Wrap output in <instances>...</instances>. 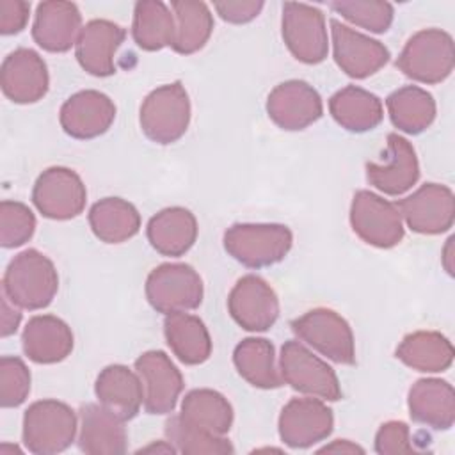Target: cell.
<instances>
[{"mask_svg": "<svg viewBox=\"0 0 455 455\" xmlns=\"http://www.w3.org/2000/svg\"><path fill=\"white\" fill-rule=\"evenodd\" d=\"M59 290L55 265L37 249H25L16 254L2 279V293L21 309L36 311L46 307Z\"/></svg>", "mask_w": 455, "mask_h": 455, "instance_id": "cell-1", "label": "cell"}, {"mask_svg": "<svg viewBox=\"0 0 455 455\" xmlns=\"http://www.w3.org/2000/svg\"><path fill=\"white\" fill-rule=\"evenodd\" d=\"M78 428L75 411L59 400L34 402L23 414V444L34 455H53L68 450Z\"/></svg>", "mask_w": 455, "mask_h": 455, "instance_id": "cell-2", "label": "cell"}, {"mask_svg": "<svg viewBox=\"0 0 455 455\" xmlns=\"http://www.w3.org/2000/svg\"><path fill=\"white\" fill-rule=\"evenodd\" d=\"M453 66V39L441 28H423L411 36L396 59V68L419 84H441Z\"/></svg>", "mask_w": 455, "mask_h": 455, "instance_id": "cell-3", "label": "cell"}, {"mask_svg": "<svg viewBox=\"0 0 455 455\" xmlns=\"http://www.w3.org/2000/svg\"><path fill=\"white\" fill-rule=\"evenodd\" d=\"M293 235L284 224H233L224 233V249L249 268L279 263L290 252Z\"/></svg>", "mask_w": 455, "mask_h": 455, "instance_id": "cell-4", "label": "cell"}, {"mask_svg": "<svg viewBox=\"0 0 455 455\" xmlns=\"http://www.w3.org/2000/svg\"><path fill=\"white\" fill-rule=\"evenodd\" d=\"M144 135L156 144L180 140L190 123V100L181 82H172L151 91L139 114Z\"/></svg>", "mask_w": 455, "mask_h": 455, "instance_id": "cell-5", "label": "cell"}, {"mask_svg": "<svg viewBox=\"0 0 455 455\" xmlns=\"http://www.w3.org/2000/svg\"><path fill=\"white\" fill-rule=\"evenodd\" d=\"M279 370L283 382L302 395L327 402H336L343 396L334 370L297 339L284 341L279 355Z\"/></svg>", "mask_w": 455, "mask_h": 455, "instance_id": "cell-6", "label": "cell"}, {"mask_svg": "<svg viewBox=\"0 0 455 455\" xmlns=\"http://www.w3.org/2000/svg\"><path fill=\"white\" fill-rule=\"evenodd\" d=\"M146 299L158 313L171 315L199 307L203 279L187 263H162L146 279Z\"/></svg>", "mask_w": 455, "mask_h": 455, "instance_id": "cell-7", "label": "cell"}, {"mask_svg": "<svg viewBox=\"0 0 455 455\" xmlns=\"http://www.w3.org/2000/svg\"><path fill=\"white\" fill-rule=\"evenodd\" d=\"M291 331L300 341L339 364L355 363V341L348 322L329 307H315L291 320Z\"/></svg>", "mask_w": 455, "mask_h": 455, "instance_id": "cell-8", "label": "cell"}, {"mask_svg": "<svg viewBox=\"0 0 455 455\" xmlns=\"http://www.w3.org/2000/svg\"><path fill=\"white\" fill-rule=\"evenodd\" d=\"M350 226L368 245L391 249L403 238V222L396 203L370 190H357L350 204Z\"/></svg>", "mask_w": 455, "mask_h": 455, "instance_id": "cell-9", "label": "cell"}, {"mask_svg": "<svg viewBox=\"0 0 455 455\" xmlns=\"http://www.w3.org/2000/svg\"><path fill=\"white\" fill-rule=\"evenodd\" d=\"M283 41L290 53L304 64H318L329 53L325 16L318 7L286 2L281 20Z\"/></svg>", "mask_w": 455, "mask_h": 455, "instance_id": "cell-10", "label": "cell"}, {"mask_svg": "<svg viewBox=\"0 0 455 455\" xmlns=\"http://www.w3.org/2000/svg\"><path fill=\"white\" fill-rule=\"evenodd\" d=\"M87 190L82 178L68 167H48L32 188V203L39 213L53 220H69L85 208Z\"/></svg>", "mask_w": 455, "mask_h": 455, "instance_id": "cell-11", "label": "cell"}, {"mask_svg": "<svg viewBox=\"0 0 455 455\" xmlns=\"http://www.w3.org/2000/svg\"><path fill=\"white\" fill-rule=\"evenodd\" d=\"M228 311L242 329L263 332L268 331L279 316V299L263 277L247 274L231 288Z\"/></svg>", "mask_w": 455, "mask_h": 455, "instance_id": "cell-12", "label": "cell"}, {"mask_svg": "<svg viewBox=\"0 0 455 455\" xmlns=\"http://www.w3.org/2000/svg\"><path fill=\"white\" fill-rule=\"evenodd\" d=\"M405 224L419 235H439L453 226L455 197L450 187L425 183L396 203Z\"/></svg>", "mask_w": 455, "mask_h": 455, "instance_id": "cell-13", "label": "cell"}, {"mask_svg": "<svg viewBox=\"0 0 455 455\" xmlns=\"http://www.w3.org/2000/svg\"><path fill=\"white\" fill-rule=\"evenodd\" d=\"M135 371L144 387L148 414H169L183 391V375L162 350H148L135 359Z\"/></svg>", "mask_w": 455, "mask_h": 455, "instance_id": "cell-14", "label": "cell"}, {"mask_svg": "<svg viewBox=\"0 0 455 455\" xmlns=\"http://www.w3.org/2000/svg\"><path fill=\"white\" fill-rule=\"evenodd\" d=\"M332 411L320 398H291L279 414V437L290 448H309L327 439Z\"/></svg>", "mask_w": 455, "mask_h": 455, "instance_id": "cell-15", "label": "cell"}, {"mask_svg": "<svg viewBox=\"0 0 455 455\" xmlns=\"http://www.w3.org/2000/svg\"><path fill=\"white\" fill-rule=\"evenodd\" d=\"M322 98L304 80H286L267 98V114L281 130L299 132L322 117Z\"/></svg>", "mask_w": 455, "mask_h": 455, "instance_id": "cell-16", "label": "cell"}, {"mask_svg": "<svg viewBox=\"0 0 455 455\" xmlns=\"http://www.w3.org/2000/svg\"><path fill=\"white\" fill-rule=\"evenodd\" d=\"M332 52L339 69L350 78H366L384 68L389 60V50L377 39H371L338 20H331Z\"/></svg>", "mask_w": 455, "mask_h": 455, "instance_id": "cell-17", "label": "cell"}, {"mask_svg": "<svg viewBox=\"0 0 455 455\" xmlns=\"http://www.w3.org/2000/svg\"><path fill=\"white\" fill-rule=\"evenodd\" d=\"M4 94L20 105L36 103L48 92L50 76L43 57L30 48L11 52L0 68Z\"/></svg>", "mask_w": 455, "mask_h": 455, "instance_id": "cell-18", "label": "cell"}, {"mask_svg": "<svg viewBox=\"0 0 455 455\" xmlns=\"http://www.w3.org/2000/svg\"><path fill=\"white\" fill-rule=\"evenodd\" d=\"M116 119L114 101L94 89L80 91L69 96L59 112L62 130L80 140L103 135Z\"/></svg>", "mask_w": 455, "mask_h": 455, "instance_id": "cell-19", "label": "cell"}, {"mask_svg": "<svg viewBox=\"0 0 455 455\" xmlns=\"http://www.w3.org/2000/svg\"><path fill=\"white\" fill-rule=\"evenodd\" d=\"M419 178V164L412 144L398 133H387L382 164H366V180L387 196H400L412 188Z\"/></svg>", "mask_w": 455, "mask_h": 455, "instance_id": "cell-20", "label": "cell"}, {"mask_svg": "<svg viewBox=\"0 0 455 455\" xmlns=\"http://www.w3.org/2000/svg\"><path fill=\"white\" fill-rule=\"evenodd\" d=\"M82 32V14L73 2L46 0L36 9L32 37L46 52L64 53Z\"/></svg>", "mask_w": 455, "mask_h": 455, "instance_id": "cell-21", "label": "cell"}, {"mask_svg": "<svg viewBox=\"0 0 455 455\" xmlns=\"http://www.w3.org/2000/svg\"><path fill=\"white\" fill-rule=\"evenodd\" d=\"M124 36V28L108 20H91L85 23L75 44V55L82 69L92 76L114 75V57Z\"/></svg>", "mask_w": 455, "mask_h": 455, "instance_id": "cell-22", "label": "cell"}, {"mask_svg": "<svg viewBox=\"0 0 455 455\" xmlns=\"http://www.w3.org/2000/svg\"><path fill=\"white\" fill-rule=\"evenodd\" d=\"M124 421L101 403L80 407L78 448L87 455H117L128 448Z\"/></svg>", "mask_w": 455, "mask_h": 455, "instance_id": "cell-23", "label": "cell"}, {"mask_svg": "<svg viewBox=\"0 0 455 455\" xmlns=\"http://www.w3.org/2000/svg\"><path fill=\"white\" fill-rule=\"evenodd\" d=\"M21 347L30 361L55 364L71 354L73 332L59 316L37 315L27 322L21 334Z\"/></svg>", "mask_w": 455, "mask_h": 455, "instance_id": "cell-24", "label": "cell"}, {"mask_svg": "<svg viewBox=\"0 0 455 455\" xmlns=\"http://www.w3.org/2000/svg\"><path fill=\"white\" fill-rule=\"evenodd\" d=\"M407 407L416 423L448 430L455 423L453 386L441 379H419L409 389Z\"/></svg>", "mask_w": 455, "mask_h": 455, "instance_id": "cell-25", "label": "cell"}, {"mask_svg": "<svg viewBox=\"0 0 455 455\" xmlns=\"http://www.w3.org/2000/svg\"><path fill=\"white\" fill-rule=\"evenodd\" d=\"M98 402L123 421L135 418L144 403V387L137 375L124 364L105 366L96 377Z\"/></svg>", "mask_w": 455, "mask_h": 455, "instance_id": "cell-26", "label": "cell"}, {"mask_svg": "<svg viewBox=\"0 0 455 455\" xmlns=\"http://www.w3.org/2000/svg\"><path fill=\"white\" fill-rule=\"evenodd\" d=\"M151 247L162 256L178 258L190 251L197 238V220L183 206H171L153 215L146 228Z\"/></svg>", "mask_w": 455, "mask_h": 455, "instance_id": "cell-27", "label": "cell"}, {"mask_svg": "<svg viewBox=\"0 0 455 455\" xmlns=\"http://www.w3.org/2000/svg\"><path fill=\"white\" fill-rule=\"evenodd\" d=\"M164 336L183 364H203L212 354V338L204 322L187 311L165 315Z\"/></svg>", "mask_w": 455, "mask_h": 455, "instance_id": "cell-28", "label": "cell"}, {"mask_svg": "<svg viewBox=\"0 0 455 455\" xmlns=\"http://www.w3.org/2000/svg\"><path fill=\"white\" fill-rule=\"evenodd\" d=\"M329 112L341 128L355 133L373 130L384 117L382 101L357 85H347L334 92L329 100Z\"/></svg>", "mask_w": 455, "mask_h": 455, "instance_id": "cell-29", "label": "cell"}, {"mask_svg": "<svg viewBox=\"0 0 455 455\" xmlns=\"http://www.w3.org/2000/svg\"><path fill=\"white\" fill-rule=\"evenodd\" d=\"M178 416L187 425L213 435H226L233 425L231 403L224 395L208 387L188 391Z\"/></svg>", "mask_w": 455, "mask_h": 455, "instance_id": "cell-30", "label": "cell"}, {"mask_svg": "<svg viewBox=\"0 0 455 455\" xmlns=\"http://www.w3.org/2000/svg\"><path fill=\"white\" fill-rule=\"evenodd\" d=\"M396 357L416 371L437 373L451 366L453 347L437 331H416L407 334L396 347Z\"/></svg>", "mask_w": 455, "mask_h": 455, "instance_id": "cell-31", "label": "cell"}, {"mask_svg": "<svg viewBox=\"0 0 455 455\" xmlns=\"http://www.w3.org/2000/svg\"><path fill=\"white\" fill-rule=\"evenodd\" d=\"M89 226L105 243H123L140 229L137 208L121 197H103L89 210Z\"/></svg>", "mask_w": 455, "mask_h": 455, "instance_id": "cell-32", "label": "cell"}, {"mask_svg": "<svg viewBox=\"0 0 455 455\" xmlns=\"http://www.w3.org/2000/svg\"><path fill=\"white\" fill-rule=\"evenodd\" d=\"M387 114L395 128L418 135L435 119V100L418 85H403L393 91L386 100Z\"/></svg>", "mask_w": 455, "mask_h": 455, "instance_id": "cell-33", "label": "cell"}, {"mask_svg": "<svg viewBox=\"0 0 455 455\" xmlns=\"http://www.w3.org/2000/svg\"><path fill=\"white\" fill-rule=\"evenodd\" d=\"M174 14V41L171 48L176 53L190 55L199 52L213 32V16L204 2L174 0L171 2Z\"/></svg>", "mask_w": 455, "mask_h": 455, "instance_id": "cell-34", "label": "cell"}, {"mask_svg": "<svg viewBox=\"0 0 455 455\" xmlns=\"http://www.w3.org/2000/svg\"><path fill=\"white\" fill-rule=\"evenodd\" d=\"M233 363L240 377L259 389H275L283 384L275 366L274 345L265 338H245L233 352Z\"/></svg>", "mask_w": 455, "mask_h": 455, "instance_id": "cell-35", "label": "cell"}, {"mask_svg": "<svg viewBox=\"0 0 455 455\" xmlns=\"http://www.w3.org/2000/svg\"><path fill=\"white\" fill-rule=\"evenodd\" d=\"M132 36L139 48L156 52L174 41V14L160 0H140L133 7Z\"/></svg>", "mask_w": 455, "mask_h": 455, "instance_id": "cell-36", "label": "cell"}, {"mask_svg": "<svg viewBox=\"0 0 455 455\" xmlns=\"http://www.w3.org/2000/svg\"><path fill=\"white\" fill-rule=\"evenodd\" d=\"M165 437L167 441L185 455H212V453H233V444L224 435H213L203 430H197L180 416H171L165 421Z\"/></svg>", "mask_w": 455, "mask_h": 455, "instance_id": "cell-37", "label": "cell"}, {"mask_svg": "<svg viewBox=\"0 0 455 455\" xmlns=\"http://www.w3.org/2000/svg\"><path fill=\"white\" fill-rule=\"evenodd\" d=\"M329 7L341 14L347 21L370 30L373 34L387 32L393 23V5L389 2L375 0H350V2H331Z\"/></svg>", "mask_w": 455, "mask_h": 455, "instance_id": "cell-38", "label": "cell"}, {"mask_svg": "<svg viewBox=\"0 0 455 455\" xmlns=\"http://www.w3.org/2000/svg\"><path fill=\"white\" fill-rule=\"evenodd\" d=\"M36 217L32 210L18 201L0 203V245L5 249L20 247L32 238Z\"/></svg>", "mask_w": 455, "mask_h": 455, "instance_id": "cell-39", "label": "cell"}, {"mask_svg": "<svg viewBox=\"0 0 455 455\" xmlns=\"http://www.w3.org/2000/svg\"><path fill=\"white\" fill-rule=\"evenodd\" d=\"M30 393V371L16 355L0 357V405L4 409L21 405Z\"/></svg>", "mask_w": 455, "mask_h": 455, "instance_id": "cell-40", "label": "cell"}, {"mask_svg": "<svg viewBox=\"0 0 455 455\" xmlns=\"http://www.w3.org/2000/svg\"><path fill=\"white\" fill-rule=\"evenodd\" d=\"M375 451L380 455L412 453L411 430L403 421H386L380 425L375 435Z\"/></svg>", "mask_w": 455, "mask_h": 455, "instance_id": "cell-41", "label": "cell"}, {"mask_svg": "<svg viewBox=\"0 0 455 455\" xmlns=\"http://www.w3.org/2000/svg\"><path fill=\"white\" fill-rule=\"evenodd\" d=\"M263 5L261 0H224L215 2L213 9L224 21L242 25L252 21L261 12Z\"/></svg>", "mask_w": 455, "mask_h": 455, "instance_id": "cell-42", "label": "cell"}, {"mask_svg": "<svg viewBox=\"0 0 455 455\" xmlns=\"http://www.w3.org/2000/svg\"><path fill=\"white\" fill-rule=\"evenodd\" d=\"M30 4L25 0H0V34L12 36L25 28Z\"/></svg>", "mask_w": 455, "mask_h": 455, "instance_id": "cell-43", "label": "cell"}, {"mask_svg": "<svg viewBox=\"0 0 455 455\" xmlns=\"http://www.w3.org/2000/svg\"><path fill=\"white\" fill-rule=\"evenodd\" d=\"M2 327H0V336L7 338L11 334H14L20 327L21 322V313L14 307V304L2 293Z\"/></svg>", "mask_w": 455, "mask_h": 455, "instance_id": "cell-44", "label": "cell"}, {"mask_svg": "<svg viewBox=\"0 0 455 455\" xmlns=\"http://www.w3.org/2000/svg\"><path fill=\"white\" fill-rule=\"evenodd\" d=\"M318 451L320 453H332V451L334 453H364V450L361 446H357V444H354L347 439H338L332 444H327V446L320 448Z\"/></svg>", "mask_w": 455, "mask_h": 455, "instance_id": "cell-45", "label": "cell"}, {"mask_svg": "<svg viewBox=\"0 0 455 455\" xmlns=\"http://www.w3.org/2000/svg\"><path fill=\"white\" fill-rule=\"evenodd\" d=\"M153 451H156V453H176L178 450L169 441H160V443H153L149 446L140 448L137 453H153Z\"/></svg>", "mask_w": 455, "mask_h": 455, "instance_id": "cell-46", "label": "cell"}, {"mask_svg": "<svg viewBox=\"0 0 455 455\" xmlns=\"http://www.w3.org/2000/svg\"><path fill=\"white\" fill-rule=\"evenodd\" d=\"M451 247H453V238H448V243L443 251V265L450 275H453V263H451Z\"/></svg>", "mask_w": 455, "mask_h": 455, "instance_id": "cell-47", "label": "cell"}]
</instances>
